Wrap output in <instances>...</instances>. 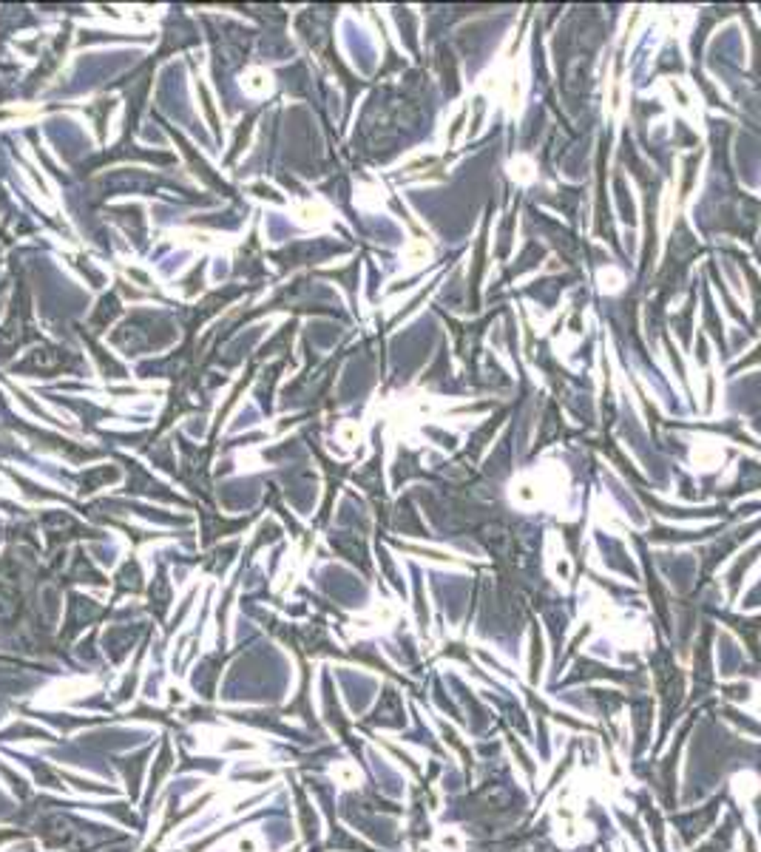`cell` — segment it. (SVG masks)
<instances>
[{
    "label": "cell",
    "instance_id": "obj_1",
    "mask_svg": "<svg viewBox=\"0 0 761 852\" xmlns=\"http://www.w3.org/2000/svg\"><path fill=\"white\" fill-rule=\"evenodd\" d=\"M94 688H97L94 679L71 676V679H63V682H57L54 688H49L46 696H40V705H69L71 699H80L88 690H94Z\"/></svg>",
    "mask_w": 761,
    "mask_h": 852
},
{
    "label": "cell",
    "instance_id": "obj_2",
    "mask_svg": "<svg viewBox=\"0 0 761 852\" xmlns=\"http://www.w3.org/2000/svg\"><path fill=\"white\" fill-rule=\"evenodd\" d=\"M230 852H262V841L256 833H239L230 844Z\"/></svg>",
    "mask_w": 761,
    "mask_h": 852
},
{
    "label": "cell",
    "instance_id": "obj_3",
    "mask_svg": "<svg viewBox=\"0 0 761 852\" xmlns=\"http://www.w3.org/2000/svg\"><path fill=\"white\" fill-rule=\"evenodd\" d=\"M321 216H324V210H321L318 205H301V207H298V219L307 222V225H318Z\"/></svg>",
    "mask_w": 761,
    "mask_h": 852
},
{
    "label": "cell",
    "instance_id": "obj_4",
    "mask_svg": "<svg viewBox=\"0 0 761 852\" xmlns=\"http://www.w3.org/2000/svg\"><path fill=\"white\" fill-rule=\"evenodd\" d=\"M245 88L248 91H264V88H270V74H264V71H250L248 74V83H245Z\"/></svg>",
    "mask_w": 761,
    "mask_h": 852
},
{
    "label": "cell",
    "instance_id": "obj_5",
    "mask_svg": "<svg viewBox=\"0 0 761 852\" xmlns=\"http://www.w3.org/2000/svg\"><path fill=\"white\" fill-rule=\"evenodd\" d=\"M332 776H336L344 787H350V784H355V778H358V770L352 767V765H339L336 770H332Z\"/></svg>",
    "mask_w": 761,
    "mask_h": 852
}]
</instances>
